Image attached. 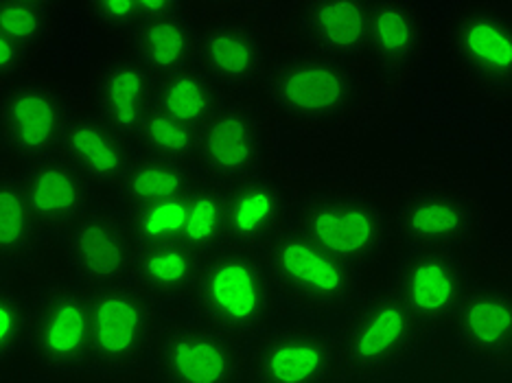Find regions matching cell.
I'll list each match as a JSON object with an SVG mask.
<instances>
[{
	"instance_id": "f1b7e54d",
	"label": "cell",
	"mask_w": 512,
	"mask_h": 383,
	"mask_svg": "<svg viewBox=\"0 0 512 383\" xmlns=\"http://www.w3.org/2000/svg\"><path fill=\"white\" fill-rule=\"evenodd\" d=\"M224 197V187L204 178L189 193V211H186L182 241L204 257L224 246Z\"/></svg>"
},
{
	"instance_id": "ba28073f",
	"label": "cell",
	"mask_w": 512,
	"mask_h": 383,
	"mask_svg": "<svg viewBox=\"0 0 512 383\" xmlns=\"http://www.w3.org/2000/svg\"><path fill=\"white\" fill-rule=\"evenodd\" d=\"M29 348L51 373L90 368V307L84 287L55 278L29 296Z\"/></svg>"
},
{
	"instance_id": "7402d4cb",
	"label": "cell",
	"mask_w": 512,
	"mask_h": 383,
	"mask_svg": "<svg viewBox=\"0 0 512 383\" xmlns=\"http://www.w3.org/2000/svg\"><path fill=\"white\" fill-rule=\"evenodd\" d=\"M60 154L84 173L97 191H114L134 156V145L95 112H88L75 116Z\"/></svg>"
},
{
	"instance_id": "ffe728a7",
	"label": "cell",
	"mask_w": 512,
	"mask_h": 383,
	"mask_svg": "<svg viewBox=\"0 0 512 383\" xmlns=\"http://www.w3.org/2000/svg\"><path fill=\"white\" fill-rule=\"evenodd\" d=\"M154 90L156 77L132 53H112L92 68L90 97L95 114L130 141L154 110Z\"/></svg>"
},
{
	"instance_id": "8fae6325",
	"label": "cell",
	"mask_w": 512,
	"mask_h": 383,
	"mask_svg": "<svg viewBox=\"0 0 512 383\" xmlns=\"http://www.w3.org/2000/svg\"><path fill=\"white\" fill-rule=\"evenodd\" d=\"M246 383H340L333 331L281 324L246 348Z\"/></svg>"
},
{
	"instance_id": "7a4b0ae2",
	"label": "cell",
	"mask_w": 512,
	"mask_h": 383,
	"mask_svg": "<svg viewBox=\"0 0 512 383\" xmlns=\"http://www.w3.org/2000/svg\"><path fill=\"white\" fill-rule=\"evenodd\" d=\"M333 335L340 383H381L429 338L390 287L359 298Z\"/></svg>"
},
{
	"instance_id": "d6986e66",
	"label": "cell",
	"mask_w": 512,
	"mask_h": 383,
	"mask_svg": "<svg viewBox=\"0 0 512 383\" xmlns=\"http://www.w3.org/2000/svg\"><path fill=\"white\" fill-rule=\"evenodd\" d=\"M449 327L462 353L473 362L510 368L512 292L510 287L471 283Z\"/></svg>"
},
{
	"instance_id": "9c48e42d",
	"label": "cell",
	"mask_w": 512,
	"mask_h": 383,
	"mask_svg": "<svg viewBox=\"0 0 512 383\" xmlns=\"http://www.w3.org/2000/svg\"><path fill=\"white\" fill-rule=\"evenodd\" d=\"M195 169L219 187L267 173V130L261 112L243 99H226L197 130Z\"/></svg>"
},
{
	"instance_id": "cb8c5ba5",
	"label": "cell",
	"mask_w": 512,
	"mask_h": 383,
	"mask_svg": "<svg viewBox=\"0 0 512 383\" xmlns=\"http://www.w3.org/2000/svg\"><path fill=\"white\" fill-rule=\"evenodd\" d=\"M202 27L186 11L143 20L130 36L132 55L154 77L195 66Z\"/></svg>"
},
{
	"instance_id": "e0dca14e",
	"label": "cell",
	"mask_w": 512,
	"mask_h": 383,
	"mask_svg": "<svg viewBox=\"0 0 512 383\" xmlns=\"http://www.w3.org/2000/svg\"><path fill=\"white\" fill-rule=\"evenodd\" d=\"M224 189V246L261 252L292 224V197L270 173Z\"/></svg>"
},
{
	"instance_id": "1f68e13d",
	"label": "cell",
	"mask_w": 512,
	"mask_h": 383,
	"mask_svg": "<svg viewBox=\"0 0 512 383\" xmlns=\"http://www.w3.org/2000/svg\"><path fill=\"white\" fill-rule=\"evenodd\" d=\"M189 211V195L178 200L136 206L123 211V219L136 246L158 241H182Z\"/></svg>"
},
{
	"instance_id": "7c38bea8",
	"label": "cell",
	"mask_w": 512,
	"mask_h": 383,
	"mask_svg": "<svg viewBox=\"0 0 512 383\" xmlns=\"http://www.w3.org/2000/svg\"><path fill=\"white\" fill-rule=\"evenodd\" d=\"M246 348L206 324H169L154 348L158 383H246Z\"/></svg>"
},
{
	"instance_id": "277c9868",
	"label": "cell",
	"mask_w": 512,
	"mask_h": 383,
	"mask_svg": "<svg viewBox=\"0 0 512 383\" xmlns=\"http://www.w3.org/2000/svg\"><path fill=\"white\" fill-rule=\"evenodd\" d=\"M259 254L278 296L302 311L337 316L364 296V274L318 248L292 224Z\"/></svg>"
},
{
	"instance_id": "f546056e",
	"label": "cell",
	"mask_w": 512,
	"mask_h": 383,
	"mask_svg": "<svg viewBox=\"0 0 512 383\" xmlns=\"http://www.w3.org/2000/svg\"><path fill=\"white\" fill-rule=\"evenodd\" d=\"M57 5L42 0H0V33L22 51H36L51 40Z\"/></svg>"
},
{
	"instance_id": "8992f818",
	"label": "cell",
	"mask_w": 512,
	"mask_h": 383,
	"mask_svg": "<svg viewBox=\"0 0 512 383\" xmlns=\"http://www.w3.org/2000/svg\"><path fill=\"white\" fill-rule=\"evenodd\" d=\"M442 42L469 90L493 106H510L512 16L506 5H458L445 22Z\"/></svg>"
},
{
	"instance_id": "d4e9b609",
	"label": "cell",
	"mask_w": 512,
	"mask_h": 383,
	"mask_svg": "<svg viewBox=\"0 0 512 383\" xmlns=\"http://www.w3.org/2000/svg\"><path fill=\"white\" fill-rule=\"evenodd\" d=\"M204 254L184 241L136 246L130 281L158 303L189 298Z\"/></svg>"
},
{
	"instance_id": "5bb4252c",
	"label": "cell",
	"mask_w": 512,
	"mask_h": 383,
	"mask_svg": "<svg viewBox=\"0 0 512 383\" xmlns=\"http://www.w3.org/2000/svg\"><path fill=\"white\" fill-rule=\"evenodd\" d=\"M392 224L414 250L458 252L475 237L480 213L467 193L453 187H427L405 197Z\"/></svg>"
},
{
	"instance_id": "5b68a950",
	"label": "cell",
	"mask_w": 512,
	"mask_h": 383,
	"mask_svg": "<svg viewBox=\"0 0 512 383\" xmlns=\"http://www.w3.org/2000/svg\"><path fill=\"white\" fill-rule=\"evenodd\" d=\"M90 307V368L119 377L141 366L154 353L165 331L158 300L132 281L86 289Z\"/></svg>"
},
{
	"instance_id": "836d02e7",
	"label": "cell",
	"mask_w": 512,
	"mask_h": 383,
	"mask_svg": "<svg viewBox=\"0 0 512 383\" xmlns=\"http://www.w3.org/2000/svg\"><path fill=\"white\" fill-rule=\"evenodd\" d=\"M92 25L108 36H132L134 29L143 22L141 3H112V0H88L79 5Z\"/></svg>"
},
{
	"instance_id": "4dcf8cb0",
	"label": "cell",
	"mask_w": 512,
	"mask_h": 383,
	"mask_svg": "<svg viewBox=\"0 0 512 383\" xmlns=\"http://www.w3.org/2000/svg\"><path fill=\"white\" fill-rule=\"evenodd\" d=\"M136 152L184 162L195 167L197 130L151 110L132 138Z\"/></svg>"
},
{
	"instance_id": "2e32d148",
	"label": "cell",
	"mask_w": 512,
	"mask_h": 383,
	"mask_svg": "<svg viewBox=\"0 0 512 383\" xmlns=\"http://www.w3.org/2000/svg\"><path fill=\"white\" fill-rule=\"evenodd\" d=\"M195 66L221 92L250 95L265 84L272 57L261 33L250 25L217 22L202 29Z\"/></svg>"
},
{
	"instance_id": "d590c367",
	"label": "cell",
	"mask_w": 512,
	"mask_h": 383,
	"mask_svg": "<svg viewBox=\"0 0 512 383\" xmlns=\"http://www.w3.org/2000/svg\"><path fill=\"white\" fill-rule=\"evenodd\" d=\"M0 149H3V145H0Z\"/></svg>"
},
{
	"instance_id": "d6a6232c",
	"label": "cell",
	"mask_w": 512,
	"mask_h": 383,
	"mask_svg": "<svg viewBox=\"0 0 512 383\" xmlns=\"http://www.w3.org/2000/svg\"><path fill=\"white\" fill-rule=\"evenodd\" d=\"M29 346V298L0 285V368Z\"/></svg>"
},
{
	"instance_id": "9a60e30c",
	"label": "cell",
	"mask_w": 512,
	"mask_h": 383,
	"mask_svg": "<svg viewBox=\"0 0 512 383\" xmlns=\"http://www.w3.org/2000/svg\"><path fill=\"white\" fill-rule=\"evenodd\" d=\"M136 243L121 213L92 211L68 230L66 261L84 289L130 281Z\"/></svg>"
},
{
	"instance_id": "ac0fdd59",
	"label": "cell",
	"mask_w": 512,
	"mask_h": 383,
	"mask_svg": "<svg viewBox=\"0 0 512 383\" xmlns=\"http://www.w3.org/2000/svg\"><path fill=\"white\" fill-rule=\"evenodd\" d=\"M18 178L46 235L68 232L95 211L99 191L62 154L29 162Z\"/></svg>"
},
{
	"instance_id": "484cf974",
	"label": "cell",
	"mask_w": 512,
	"mask_h": 383,
	"mask_svg": "<svg viewBox=\"0 0 512 383\" xmlns=\"http://www.w3.org/2000/svg\"><path fill=\"white\" fill-rule=\"evenodd\" d=\"M200 180L202 176L193 165L149 156L134 149L130 165L112 193L123 211H127L136 206L178 200V197L189 195Z\"/></svg>"
},
{
	"instance_id": "52a82bcc",
	"label": "cell",
	"mask_w": 512,
	"mask_h": 383,
	"mask_svg": "<svg viewBox=\"0 0 512 383\" xmlns=\"http://www.w3.org/2000/svg\"><path fill=\"white\" fill-rule=\"evenodd\" d=\"M263 88L283 114L311 123L340 119L362 97V81L351 64L313 51L278 57L267 71Z\"/></svg>"
},
{
	"instance_id": "e575fe53",
	"label": "cell",
	"mask_w": 512,
	"mask_h": 383,
	"mask_svg": "<svg viewBox=\"0 0 512 383\" xmlns=\"http://www.w3.org/2000/svg\"><path fill=\"white\" fill-rule=\"evenodd\" d=\"M27 53L0 33V79L14 77L25 66Z\"/></svg>"
},
{
	"instance_id": "83f0119b",
	"label": "cell",
	"mask_w": 512,
	"mask_h": 383,
	"mask_svg": "<svg viewBox=\"0 0 512 383\" xmlns=\"http://www.w3.org/2000/svg\"><path fill=\"white\" fill-rule=\"evenodd\" d=\"M226 99V92H221L197 66L156 77L154 110L193 130H200Z\"/></svg>"
},
{
	"instance_id": "6da1fadb",
	"label": "cell",
	"mask_w": 512,
	"mask_h": 383,
	"mask_svg": "<svg viewBox=\"0 0 512 383\" xmlns=\"http://www.w3.org/2000/svg\"><path fill=\"white\" fill-rule=\"evenodd\" d=\"M189 300L193 320L243 346L272 327L281 305L261 254L230 246L202 259Z\"/></svg>"
},
{
	"instance_id": "30bf717a",
	"label": "cell",
	"mask_w": 512,
	"mask_h": 383,
	"mask_svg": "<svg viewBox=\"0 0 512 383\" xmlns=\"http://www.w3.org/2000/svg\"><path fill=\"white\" fill-rule=\"evenodd\" d=\"M75 116L73 99L64 88L18 81L0 95V145L25 165L55 156Z\"/></svg>"
},
{
	"instance_id": "4fadbf2b",
	"label": "cell",
	"mask_w": 512,
	"mask_h": 383,
	"mask_svg": "<svg viewBox=\"0 0 512 383\" xmlns=\"http://www.w3.org/2000/svg\"><path fill=\"white\" fill-rule=\"evenodd\" d=\"M471 281L456 252L412 250L390 289L427 335L447 329Z\"/></svg>"
},
{
	"instance_id": "3957f363",
	"label": "cell",
	"mask_w": 512,
	"mask_h": 383,
	"mask_svg": "<svg viewBox=\"0 0 512 383\" xmlns=\"http://www.w3.org/2000/svg\"><path fill=\"white\" fill-rule=\"evenodd\" d=\"M292 226L335 259L366 272L386 257L394 237L390 213L355 191H313L292 211Z\"/></svg>"
},
{
	"instance_id": "4316f807",
	"label": "cell",
	"mask_w": 512,
	"mask_h": 383,
	"mask_svg": "<svg viewBox=\"0 0 512 383\" xmlns=\"http://www.w3.org/2000/svg\"><path fill=\"white\" fill-rule=\"evenodd\" d=\"M46 230L33 213L16 173H0V263L20 265L38 257Z\"/></svg>"
},
{
	"instance_id": "603a6c76",
	"label": "cell",
	"mask_w": 512,
	"mask_h": 383,
	"mask_svg": "<svg viewBox=\"0 0 512 383\" xmlns=\"http://www.w3.org/2000/svg\"><path fill=\"white\" fill-rule=\"evenodd\" d=\"M302 33L313 53L351 64L357 57L366 55L368 3L362 0L305 3Z\"/></svg>"
},
{
	"instance_id": "44dd1931",
	"label": "cell",
	"mask_w": 512,
	"mask_h": 383,
	"mask_svg": "<svg viewBox=\"0 0 512 383\" xmlns=\"http://www.w3.org/2000/svg\"><path fill=\"white\" fill-rule=\"evenodd\" d=\"M432 42V27L425 11L410 0H372L368 3L370 55L381 73L401 75L423 60Z\"/></svg>"
}]
</instances>
